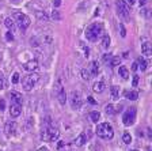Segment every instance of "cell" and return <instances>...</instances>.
Segmentation results:
<instances>
[{
	"mask_svg": "<svg viewBox=\"0 0 152 151\" xmlns=\"http://www.w3.org/2000/svg\"><path fill=\"white\" fill-rule=\"evenodd\" d=\"M95 133L99 136L101 139H104V140H110L114 136V131L113 127L109 123H101L96 125V129H95Z\"/></svg>",
	"mask_w": 152,
	"mask_h": 151,
	"instance_id": "cell-2",
	"label": "cell"
},
{
	"mask_svg": "<svg viewBox=\"0 0 152 151\" xmlns=\"http://www.w3.org/2000/svg\"><path fill=\"white\" fill-rule=\"evenodd\" d=\"M86 142H87V138H86V133H80L77 138L73 140V146H76V147H82V146L86 144Z\"/></svg>",
	"mask_w": 152,
	"mask_h": 151,
	"instance_id": "cell-14",
	"label": "cell"
},
{
	"mask_svg": "<svg viewBox=\"0 0 152 151\" xmlns=\"http://www.w3.org/2000/svg\"><path fill=\"white\" fill-rule=\"evenodd\" d=\"M71 105H72V108L75 110H77V109H80L82 108V105H83V99H82V94H80L79 91H75L73 90L72 93H71Z\"/></svg>",
	"mask_w": 152,
	"mask_h": 151,
	"instance_id": "cell-8",
	"label": "cell"
},
{
	"mask_svg": "<svg viewBox=\"0 0 152 151\" xmlns=\"http://www.w3.org/2000/svg\"><path fill=\"white\" fill-rule=\"evenodd\" d=\"M4 25H6V27L8 29V30H11V32H12L15 22H14V19H12V18H6V21H4Z\"/></svg>",
	"mask_w": 152,
	"mask_h": 151,
	"instance_id": "cell-24",
	"label": "cell"
},
{
	"mask_svg": "<svg viewBox=\"0 0 152 151\" xmlns=\"http://www.w3.org/2000/svg\"><path fill=\"white\" fill-rule=\"evenodd\" d=\"M137 85H139V75H134V76H133L132 86H133V87H137Z\"/></svg>",
	"mask_w": 152,
	"mask_h": 151,
	"instance_id": "cell-32",
	"label": "cell"
},
{
	"mask_svg": "<svg viewBox=\"0 0 152 151\" xmlns=\"http://www.w3.org/2000/svg\"><path fill=\"white\" fill-rule=\"evenodd\" d=\"M139 3H140V6H144L147 3V0H139Z\"/></svg>",
	"mask_w": 152,
	"mask_h": 151,
	"instance_id": "cell-44",
	"label": "cell"
},
{
	"mask_svg": "<svg viewBox=\"0 0 152 151\" xmlns=\"http://www.w3.org/2000/svg\"><path fill=\"white\" fill-rule=\"evenodd\" d=\"M121 110H122V105H118L117 109H115V113H118V112H121Z\"/></svg>",
	"mask_w": 152,
	"mask_h": 151,
	"instance_id": "cell-42",
	"label": "cell"
},
{
	"mask_svg": "<svg viewBox=\"0 0 152 151\" xmlns=\"http://www.w3.org/2000/svg\"><path fill=\"white\" fill-rule=\"evenodd\" d=\"M23 68L26 69V71H28V72H34L35 69L38 68V61L37 60H28V61H26L25 64H23Z\"/></svg>",
	"mask_w": 152,
	"mask_h": 151,
	"instance_id": "cell-11",
	"label": "cell"
},
{
	"mask_svg": "<svg viewBox=\"0 0 152 151\" xmlns=\"http://www.w3.org/2000/svg\"><path fill=\"white\" fill-rule=\"evenodd\" d=\"M88 102H90L91 105H95V104H96V101H95L92 97H88Z\"/></svg>",
	"mask_w": 152,
	"mask_h": 151,
	"instance_id": "cell-41",
	"label": "cell"
},
{
	"mask_svg": "<svg viewBox=\"0 0 152 151\" xmlns=\"http://www.w3.org/2000/svg\"><path fill=\"white\" fill-rule=\"evenodd\" d=\"M98 71H99V68H98L96 61H92V64H91V72H90V74H92V75H98Z\"/></svg>",
	"mask_w": 152,
	"mask_h": 151,
	"instance_id": "cell-25",
	"label": "cell"
},
{
	"mask_svg": "<svg viewBox=\"0 0 152 151\" xmlns=\"http://www.w3.org/2000/svg\"><path fill=\"white\" fill-rule=\"evenodd\" d=\"M134 121H136V109H134V108H129V109L124 113L122 123H124V125L130 127L134 124Z\"/></svg>",
	"mask_w": 152,
	"mask_h": 151,
	"instance_id": "cell-6",
	"label": "cell"
},
{
	"mask_svg": "<svg viewBox=\"0 0 152 151\" xmlns=\"http://www.w3.org/2000/svg\"><path fill=\"white\" fill-rule=\"evenodd\" d=\"M38 79H39V76L34 72H31L30 75L26 76V78L23 79V88H25V91H31L33 87L37 85Z\"/></svg>",
	"mask_w": 152,
	"mask_h": 151,
	"instance_id": "cell-5",
	"label": "cell"
},
{
	"mask_svg": "<svg viewBox=\"0 0 152 151\" xmlns=\"http://www.w3.org/2000/svg\"><path fill=\"white\" fill-rule=\"evenodd\" d=\"M118 75H120L122 79H128V78H129V71H128L126 67L121 66L120 69H118Z\"/></svg>",
	"mask_w": 152,
	"mask_h": 151,
	"instance_id": "cell-19",
	"label": "cell"
},
{
	"mask_svg": "<svg viewBox=\"0 0 152 151\" xmlns=\"http://www.w3.org/2000/svg\"><path fill=\"white\" fill-rule=\"evenodd\" d=\"M7 86V82H6V79H4V76L0 74V90H3V88H6Z\"/></svg>",
	"mask_w": 152,
	"mask_h": 151,
	"instance_id": "cell-31",
	"label": "cell"
},
{
	"mask_svg": "<svg viewBox=\"0 0 152 151\" xmlns=\"http://www.w3.org/2000/svg\"><path fill=\"white\" fill-rule=\"evenodd\" d=\"M130 151H139V150H130Z\"/></svg>",
	"mask_w": 152,
	"mask_h": 151,
	"instance_id": "cell-47",
	"label": "cell"
},
{
	"mask_svg": "<svg viewBox=\"0 0 152 151\" xmlns=\"http://www.w3.org/2000/svg\"><path fill=\"white\" fill-rule=\"evenodd\" d=\"M141 14L144 16H147V18H149V10L148 8H142L141 10Z\"/></svg>",
	"mask_w": 152,
	"mask_h": 151,
	"instance_id": "cell-35",
	"label": "cell"
},
{
	"mask_svg": "<svg viewBox=\"0 0 152 151\" xmlns=\"http://www.w3.org/2000/svg\"><path fill=\"white\" fill-rule=\"evenodd\" d=\"M120 61H121L120 57H111V60L109 61V63H110V67H115V66L120 64Z\"/></svg>",
	"mask_w": 152,
	"mask_h": 151,
	"instance_id": "cell-29",
	"label": "cell"
},
{
	"mask_svg": "<svg viewBox=\"0 0 152 151\" xmlns=\"http://www.w3.org/2000/svg\"><path fill=\"white\" fill-rule=\"evenodd\" d=\"M120 27H121V35H122V37H125V35H126V30H125L124 25H120Z\"/></svg>",
	"mask_w": 152,
	"mask_h": 151,
	"instance_id": "cell-37",
	"label": "cell"
},
{
	"mask_svg": "<svg viewBox=\"0 0 152 151\" xmlns=\"http://www.w3.org/2000/svg\"><path fill=\"white\" fill-rule=\"evenodd\" d=\"M61 4V0H53V6L54 7H58Z\"/></svg>",
	"mask_w": 152,
	"mask_h": 151,
	"instance_id": "cell-39",
	"label": "cell"
},
{
	"mask_svg": "<svg viewBox=\"0 0 152 151\" xmlns=\"http://www.w3.org/2000/svg\"><path fill=\"white\" fill-rule=\"evenodd\" d=\"M14 18H15V21H14V22L18 25V27L20 29L22 32H25L26 29L30 26V23H31V19L28 18L26 14H22V13H15Z\"/></svg>",
	"mask_w": 152,
	"mask_h": 151,
	"instance_id": "cell-4",
	"label": "cell"
},
{
	"mask_svg": "<svg viewBox=\"0 0 152 151\" xmlns=\"http://www.w3.org/2000/svg\"><path fill=\"white\" fill-rule=\"evenodd\" d=\"M82 78L84 79V80H90V78H91V74H90L88 69H82Z\"/></svg>",
	"mask_w": 152,
	"mask_h": 151,
	"instance_id": "cell-26",
	"label": "cell"
},
{
	"mask_svg": "<svg viewBox=\"0 0 152 151\" xmlns=\"http://www.w3.org/2000/svg\"><path fill=\"white\" fill-rule=\"evenodd\" d=\"M19 1H20V0H12V3H15V4H18Z\"/></svg>",
	"mask_w": 152,
	"mask_h": 151,
	"instance_id": "cell-46",
	"label": "cell"
},
{
	"mask_svg": "<svg viewBox=\"0 0 152 151\" xmlns=\"http://www.w3.org/2000/svg\"><path fill=\"white\" fill-rule=\"evenodd\" d=\"M18 82H19V74L15 72V74L12 75V83H14V85H16Z\"/></svg>",
	"mask_w": 152,
	"mask_h": 151,
	"instance_id": "cell-33",
	"label": "cell"
},
{
	"mask_svg": "<svg viewBox=\"0 0 152 151\" xmlns=\"http://www.w3.org/2000/svg\"><path fill=\"white\" fill-rule=\"evenodd\" d=\"M139 69V66H137V63H133L132 64V71H137Z\"/></svg>",
	"mask_w": 152,
	"mask_h": 151,
	"instance_id": "cell-40",
	"label": "cell"
},
{
	"mask_svg": "<svg viewBox=\"0 0 152 151\" xmlns=\"http://www.w3.org/2000/svg\"><path fill=\"white\" fill-rule=\"evenodd\" d=\"M6 40H7V41H12V40H14V35H12V33H11V32H8V33H7V34H6Z\"/></svg>",
	"mask_w": 152,
	"mask_h": 151,
	"instance_id": "cell-34",
	"label": "cell"
},
{
	"mask_svg": "<svg viewBox=\"0 0 152 151\" xmlns=\"http://www.w3.org/2000/svg\"><path fill=\"white\" fill-rule=\"evenodd\" d=\"M104 83L102 82V80H99V82H95L94 86H92V90H94L95 93H103L104 91Z\"/></svg>",
	"mask_w": 152,
	"mask_h": 151,
	"instance_id": "cell-16",
	"label": "cell"
},
{
	"mask_svg": "<svg viewBox=\"0 0 152 151\" xmlns=\"http://www.w3.org/2000/svg\"><path fill=\"white\" fill-rule=\"evenodd\" d=\"M125 97L128 98V99H130V101H136L137 98H139V93L137 91H133V90H128V91H125Z\"/></svg>",
	"mask_w": 152,
	"mask_h": 151,
	"instance_id": "cell-18",
	"label": "cell"
},
{
	"mask_svg": "<svg viewBox=\"0 0 152 151\" xmlns=\"http://www.w3.org/2000/svg\"><path fill=\"white\" fill-rule=\"evenodd\" d=\"M35 16L39 22H48V15L45 14V11H35Z\"/></svg>",
	"mask_w": 152,
	"mask_h": 151,
	"instance_id": "cell-20",
	"label": "cell"
},
{
	"mask_svg": "<svg viewBox=\"0 0 152 151\" xmlns=\"http://www.w3.org/2000/svg\"><path fill=\"white\" fill-rule=\"evenodd\" d=\"M4 109H6V101L0 99V110H4Z\"/></svg>",
	"mask_w": 152,
	"mask_h": 151,
	"instance_id": "cell-36",
	"label": "cell"
},
{
	"mask_svg": "<svg viewBox=\"0 0 152 151\" xmlns=\"http://www.w3.org/2000/svg\"><path fill=\"white\" fill-rule=\"evenodd\" d=\"M90 119H91L92 123H98L99 119H101V113H99L98 110H94V112L90 113Z\"/></svg>",
	"mask_w": 152,
	"mask_h": 151,
	"instance_id": "cell-22",
	"label": "cell"
},
{
	"mask_svg": "<svg viewBox=\"0 0 152 151\" xmlns=\"http://www.w3.org/2000/svg\"><path fill=\"white\" fill-rule=\"evenodd\" d=\"M20 113H22V105L11 104V108H10V114H11V117H19Z\"/></svg>",
	"mask_w": 152,
	"mask_h": 151,
	"instance_id": "cell-12",
	"label": "cell"
},
{
	"mask_svg": "<svg viewBox=\"0 0 152 151\" xmlns=\"http://www.w3.org/2000/svg\"><path fill=\"white\" fill-rule=\"evenodd\" d=\"M136 63H137V66H139V68L141 69V71H145L147 67H148V63H147V60L144 59V57H139Z\"/></svg>",
	"mask_w": 152,
	"mask_h": 151,
	"instance_id": "cell-17",
	"label": "cell"
},
{
	"mask_svg": "<svg viewBox=\"0 0 152 151\" xmlns=\"http://www.w3.org/2000/svg\"><path fill=\"white\" fill-rule=\"evenodd\" d=\"M52 19H53V21H60V19H61L60 13H58V11H56V10H53V11H52Z\"/></svg>",
	"mask_w": 152,
	"mask_h": 151,
	"instance_id": "cell-30",
	"label": "cell"
},
{
	"mask_svg": "<svg viewBox=\"0 0 152 151\" xmlns=\"http://www.w3.org/2000/svg\"><path fill=\"white\" fill-rule=\"evenodd\" d=\"M104 110H106V113L107 114H114L115 113V109H114V106L111 104H109V105H106V108H104Z\"/></svg>",
	"mask_w": 152,
	"mask_h": 151,
	"instance_id": "cell-27",
	"label": "cell"
},
{
	"mask_svg": "<svg viewBox=\"0 0 152 151\" xmlns=\"http://www.w3.org/2000/svg\"><path fill=\"white\" fill-rule=\"evenodd\" d=\"M122 140H124V143L125 144H129L130 142H132V136H130V133H124V136H122Z\"/></svg>",
	"mask_w": 152,
	"mask_h": 151,
	"instance_id": "cell-28",
	"label": "cell"
},
{
	"mask_svg": "<svg viewBox=\"0 0 152 151\" xmlns=\"http://www.w3.org/2000/svg\"><path fill=\"white\" fill-rule=\"evenodd\" d=\"M102 34H103V25L102 23H92L86 30V38L92 42L96 41Z\"/></svg>",
	"mask_w": 152,
	"mask_h": 151,
	"instance_id": "cell-1",
	"label": "cell"
},
{
	"mask_svg": "<svg viewBox=\"0 0 152 151\" xmlns=\"http://www.w3.org/2000/svg\"><path fill=\"white\" fill-rule=\"evenodd\" d=\"M10 97L12 99L14 104H18V105H22L23 99H22V94L20 93H16V91H11L10 93Z\"/></svg>",
	"mask_w": 152,
	"mask_h": 151,
	"instance_id": "cell-15",
	"label": "cell"
},
{
	"mask_svg": "<svg viewBox=\"0 0 152 151\" xmlns=\"http://www.w3.org/2000/svg\"><path fill=\"white\" fill-rule=\"evenodd\" d=\"M0 60H1V55H0Z\"/></svg>",
	"mask_w": 152,
	"mask_h": 151,
	"instance_id": "cell-48",
	"label": "cell"
},
{
	"mask_svg": "<svg viewBox=\"0 0 152 151\" xmlns=\"http://www.w3.org/2000/svg\"><path fill=\"white\" fill-rule=\"evenodd\" d=\"M115 7H117L118 15H121L122 18H129L130 8L125 0H117V1H115Z\"/></svg>",
	"mask_w": 152,
	"mask_h": 151,
	"instance_id": "cell-7",
	"label": "cell"
},
{
	"mask_svg": "<svg viewBox=\"0 0 152 151\" xmlns=\"http://www.w3.org/2000/svg\"><path fill=\"white\" fill-rule=\"evenodd\" d=\"M141 53L145 57L152 56V44L151 42H144V44H141Z\"/></svg>",
	"mask_w": 152,
	"mask_h": 151,
	"instance_id": "cell-13",
	"label": "cell"
},
{
	"mask_svg": "<svg viewBox=\"0 0 152 151\" xmlns=\"http://www.w3.org/2000/svg\"><path fill=\"white\" fill-rule=\"evenodd\" d=\"M58 136H60V131L56 127H52V125L45 127L41 133V138L44 142H54V140L58 139Z\"/></svg>",
	"mask_w": 152,
	"mask_h": 151,
	"instance_id": "cell-3",
	"label": "cell"
},
{
	"mask_svg": "<svg viewBox=\"0 0 152 151\" xmlns=\"http://www.w3.org/2000/svg\"><path fill=\"white\" fill-rule=\"evenodd\" d=\"M16 129H18V127H16L15 121H8L4 125V133H6L7 138H11V136H14L16 133Z\"/></svg>",
	"mask_w": 152,
	"mask_h": 151,
	"instance_id": "cell-9",
	"label": "cell"
},
{
	"mask_svg": "<svg viewBox=\"0 0 152 151\" xmlns=\"http://www.w3.org/2000/svg\"><path fill=\"white\" fill-rule=\"evenodd\" d=\"M56 93H57V98H58V102H60V105H65V102H66V94H65V90L61 87V82H60V80L57 82Z\"/></svg>",
	"mask_w": 152,
	"mask_h": 151,
	"instance_id": "cell-10",
	"label": "cell"
},
{
	"mask_svg": "<svg viewBox=\"0 0 152 151\" xmlns=\"http://www.w3.org/2000/svg\"><path fill=\"white\" fill-rule=\"evenodd\" d=\"M38 151H49V150L46 147H41V148H38Z\"/></svg>",
	"mask_w": 152,
	"mask_h": 151,
	"instance_id": "cell-45",
	"label": "cell"
},
{
	"mask_svg": "<svg viewBox=\"0 0 152 151\" xmlns=\"http://www.w3.org/2000/svg\"><path fill=\"white\" fill-rule=\"evenodd\" d=\"M111 57H113L111 55H104V56H103V60H104V61H110Z\"/></svg>",
	"mask_w": 152,
	"mask_h": 151,
	"instance_id": "cell-38",
	"label": "cell"
},
{
	"mask_svg": "<svg viewBox=\"0 0 152 151\" xmlns=\"http://www.w3.org/2000/svg\"><path fill=\"white\" fill-rule=\"evenodd\" d=\"M110 93H111V98L113 99H118L120 98V87L118 86H111Z\"/></svg>",
	"mask_w": 152,
	"mask_h": 151,
	"instance_id": "cell-21",
	"label": "cell"
},
{
	"mask_svg": "<svg viewBox=\"0 0 152 151\" xmlns=\"http://www.w3.org/2000/svg\"><path fill=\"white\" fill-rule=\"evenodd\" d=\"M110 42H111L110 37H109V35H103V38H102V42H101L102 48H103V49H107V48L110 46Z\"/></svg>",
	"mask_w": 152,
	"mask_h": 151,
	"instance_id": "cell-23",
	"label": "cell"
},
{
	"mask_svg": "<svg viewBox=\"0 0 152 151\" xmlns=\"http://www.w3.org/2000/svg\"><path fill=\"white\" fill-rule=\"evenodd\" d=\"M126 3H129L130 6H133V4L136 3V0H126Z\"/></svg>",
	"mask_w": 152,
	"mask_h": 151,
	"instance_id": "cell-43",
	"label": "cell"
}]
</instances>
